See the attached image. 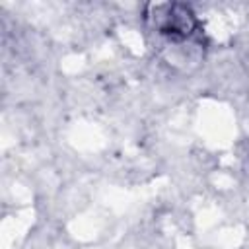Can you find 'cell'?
<instances>
[{"mask_svg":"<svg viewBox=\"0 0 249 249\" xmlns=\"http://www.w3.org/2000/svg\"><path fill=\"white\" fill-rule=\"evenodd\" d=\"M150 10L152 14H148V19L156 31L171 39H187L196 27L195 14L183 4H152Z\"/></svg>","mask_w":249,"mask_h":249,"instance_id":"1","label":"cell"}]
</instances>
